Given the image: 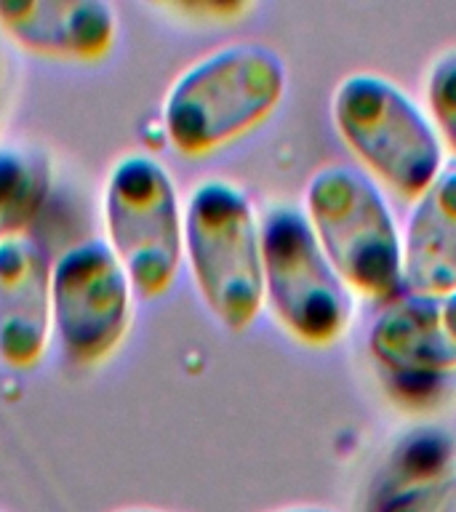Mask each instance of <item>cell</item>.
<instances>
[{
  "instance_id": "3957f363",
  "label": "cell",
  "mask_w": 456,
  "mask_h": 512,
  "mask_svg": "<svg viewBox=\"0 0 456 512\" xmlns=\"http://www.w3.org/2000/svg\"><path fill=\"white\" fill-rule=\"evenodd\" d=\"M304 216L352 294L395 302L403 294V235L368 174L323 166L304 190Z\"/></svg>"
},
{
  "instance_id": "7c38bea8",
  "label": "cell",
  "mask_w": 456,
  "mask_h": 512,
  "mask_svg": "<svg viewBox=\"0 0 456 512\" xmlns=\"http://www.w3.org/2000/svg\"><path fill=\"white\" fill-rule=\"evenodd\" d=\"M54 192V158L30 139H0V246L30 235Z\"/></svg>"
},
{
  "instance_id": "ac0fdd59",
  "label": "cell",
  "mask_w": 456,
  "mask_h": 512,
  "mask_svg": "<svg viewBox=\"0 0 456 512\" xmlns=\"http://www.w3.org/2000/svg\"><path fill=\"white\" fill-rule=\"evenodd\" d=\"M115 512H160V510H147V507H128V510H115Z\"/></svg>"
},
{
  "instance_id": "8fae6325",
  "label": "cell",
  "mask_w": 456,
  "mask_h": 512,
  "mask_svg": "<svg viewBox=\"0 0 456 512\" xmlns=\"http://www.w3.org/2000/svg\"><path fill=\"white\" fill-rule=\"evenodd\" d=\"M403 288L408 294L456 291V163H446L408 216Z\"/></svg>"
},
{
  "instance_id": "52a82bcc",
  "label": "cell",
  "mask_w": 456,
  "mask_h": 512,
  "mask_svg": "<svg viewBox=\"0 0 456 512\" xmlns=\"http://www.w3.org/2000/svg\"><path fill=\"white\" fill-rule=\"evenodd\" d=\"M136 288L102 238L72 243L51 264V334L75 368L107 363L126 344Z\"/></svg>"
},
{
  "instance_id": "8992f818",
  "label": "cell",
  "mask_w": 456,
  "mask_h": 512,
  "mask_svg": "<svg viewBox=\"0 0 456 512\" xmlns=\"http://www.w3.org/2000/svg\"><path fill=\"white\" fill-rule=\"evenodd\" d=\"M264 304L291 339L331 347L355 315L352 291L294 203H272L262 216Z\"/></svg>"
},
{
  "instance_id": "5bb4252c",
  "label": "cell",
  "mask_w": 456,
  "mask_h": 512,
  "mask_svg": "<svg viewBox=\"0 0 456 512\" xmlns=\"http://www.w3.org/2000/svg\"><path fill=\"white\" fill-rule=\"evenodd\" d=\"M379 512H456V472L400 488Z\"/></svg>"
},
{
  "instance_id": "6da1fadb",
  "label": "cell",
  "mask_w": 456,
  "mask_h": 512,
  "mask_svg": "<svg viewBox=\"0 0 456 512\" xmlns=\"http://www.w3.org/2000/svg\"><path fill=\"white\" fill-rule=\"evenodd\" d=\"M288 86L283 56L264 43H227L184 67L160 104V126L182 158H206L251 134Z\"/></svg>"
},
{
  "instance_id": "7a4b0ae2",
  "label": "cell",
  "mask_w": 456,
  "mask_h": 512,
  "mask_svg": "<svg viewBox=\"0 0 456 512\" xmlns=\"http://www.w3.org/2000/svg\"><path fill=\"white\" fill-rule=\"evenodd\" d=\"M184 262L206 310L246 331L264 307L262 216L240 184L208 176L184 200Z\"/></svg>"
},
{
  "instance_id": "277c9868",
  "label": "cell",
  "mask_w": 456,
  "mask_h": 512,
  "mask_svg": "<svg viewBox=\"0 0 456 512\" xmlns=\"http://www.w3.org/2000/svg\"><path fill=\"white\" fill-rule=\"evenodd\" d=\"M336 131L400 198L416 200L446 168L443 142L432 118L395 80L376 72H352L331 94Z\"/></svg>"
},
{
  "instance_id": "9c48e42d",
  "label": "cell",
  "mask_w": 456,
  "mask_h": 512,
  "mask_svg": "<svg viewBox=\"0 0 456 512\" xmlns=\"http://www.w3.org/2000/svg\"><path fill=\"white\" fill-rule=\"evenodd\" d=\"M51 264L32 235L0 246V366L11 371L38 368L54 344Z\"/></svg>"
},
{
  "instance_id": "4fadbf2b",
  "label": "cell",
  "mask_w": 456,
  "mask_h": 512,
  "mask_svg": "<svg viewBox=\"0 0 456 512\" xmlns=\"http://www.w3.org/2000/svg\"><path fill=\"white\" fill-rule=\"evenodd\" d=\"M427 107L438 134L456 152V46L446 48L427 72Z\"/></svg>"
},
{
  "instance_id": "30bf717a",
  "label": "cell",
  "mask_w": 456,
  "mask_h": 512,
  "mask_svg": "<svg viewBox=\"0 0 456 512\" xmlns=\"http://www.w3.org/2000/svg\"><path fill=\"white\" fill-rule=\"evenodd\" d=\"M368 350L398 374L456 371V291L395 299L371 326Z\"/></svg>"
},
{
  "instance_id": "ba28073f",
  "label": "cell",
  "mask_w": 456,
  "mask_h": 512,
  "mask_svg": "<svg viewBox=\"0 0 456 512\" xmlns=\"http://www.w3.org/2000/svg\"><path fill=\"white\" fill-rule=\"evenodd\" d=\"M118 32V14L102 0H0V38L51 62H104Z\"/></svg>"
},
{
  "instance_id": "5b68a950",
  "label": "cell",
  "mask_w": 456,
  "mask_h": 512,
  "mask_svg": "<svg viewBox=\"0 0 456 512\" xmlns=\"http://www.w3.org/2000/svg\"><path fill=\"white\" fill-rule=\"evenodd\" d=\"M102 227L139 299L171 291L184 264V200L163 160L136 150L112 163L102 187Z\"/></svg>"
},
{
  "instance_id": "2e32d148",
  "label": "cell",
  "mask_w": 456,
  "mask_h": 512,
  "mask_svg": "<svg viewBox=\"0 0 456 512\" xmlns=\"http://www.w3.org/2000/svg\"><path fill=\"white\" fill-rule=\"evenodd\" d=\"M3 104H6V62H3V51H0V115H3Z\"/></svg>"
},
{
  "instance_id": "9a60e30c",
  "label": "cell",
  "mask_w": 456,
  "mask_h": 512,
  "mask_svg": "<svg viewBox=\"0 0 456 512\" xmlns=\"http://www.w3.org/2000/svg\"><path fill=\"white\" fill-rule=\"evenodd\" d=\"M160 11L182 16L190 22L203 24H227L235 22L238 16H246L251 11L248 3H160Z\"/></svg>"
},
{
  "instance_id": "e0dca14e",
  "label": "cell",
  "mask_w": 456,
  "mask_h": 512,
  "mask_svg": "<svg viewBox=\"0 0 456 512\" xmlns=\"http://www.w3.org/2000/svg\"><path fill=\"white\" fill-rule=\"evenodd\" d=\"M280 512H334V510H326V507H291V510H280Z\"/></svg>"
}]
</instances>
